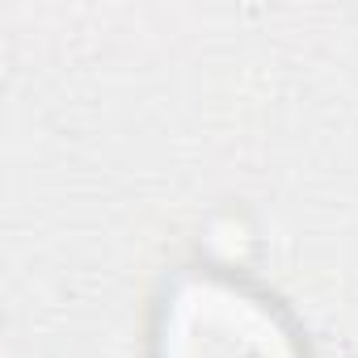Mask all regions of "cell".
Wrapping results in <instances>:
<instances>
[{"mask_svg":"<svg viewBox=\"0 0 358 358\" xmlns=\"http://www.w3.org/2000/svg\"><path fill=\"white\" fill-rule=\"evenodd\" d=\"M245 245H249V228H245L236 215L215 220L211 232H207V249H211V257H215V270H224V274H232V270L245 262Z\"/></svg>","mask_w":358,"mask_h":358,"instance_id":"obj_2","label":"cell"},{"mask_svg":"<svg viewBox=\"0 0 358 358\" xmlns=\"http://www.w3.org/2000/svg\"><path fill=\"white\" fill-rule=\"evenodd\" d=\"M156 358H303L282 312L224 270L173 282L156 316Z\"/></svg>","mask_w":358,"mask_h":358,"instance_id":"obj_1","label":"cell"}]
</instances>
